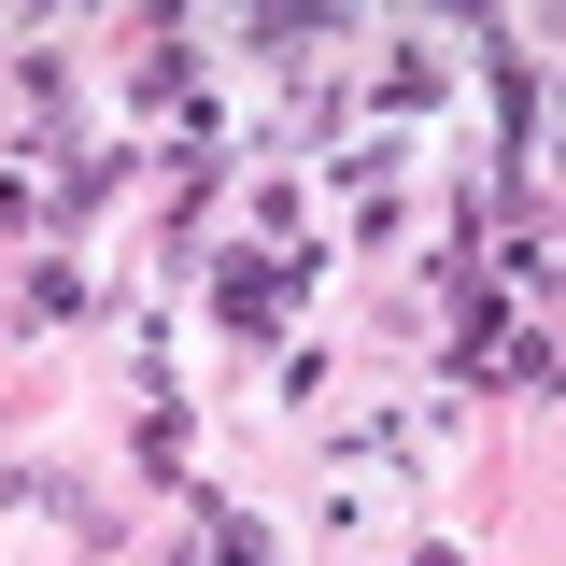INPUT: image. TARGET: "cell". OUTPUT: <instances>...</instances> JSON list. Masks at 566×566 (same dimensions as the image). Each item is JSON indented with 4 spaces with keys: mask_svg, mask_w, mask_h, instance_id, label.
Instances as JSON below:
<instances>
[{
    "mask_svg": "<svg viewBox=\"0 0 566 566\" xmlns=\"http://www.w3.org/2000/svg\"><path fill=\"white\" fill-rule=\"evenodd\" d=\"M14 312H29V326H71V312H85V270H71V255H57V270H29Z\"/></svg>",
    "mask_w": 566,
    "mask_h": 566,
    "instance_id": "2",
    "label": "cell"
},
{
    "mask_svg": "<svg viewBox=\"0 0 566 566\" xmlns=\"http://www.w3.org/2000/svg\"><path fill=\"white\" fill-rule=\"evenodd\" d=\"M227 326H241V340H270L283 312H297V283H312V255H227Z\"/></svg>",
    "mask_w": 566,
    "mask_h": 566,
    "instance_id": "1",
    "label": "cell"
},
{
    "mask_svg": "<svg viewBox=\"0 0 566 566\" xmlns=\"http://www.w3.org/2000/svg\"><path fill=\"white\" fill-rule=\"evenodd\" d=\"M553 170H566V99H553Z\"/></svg>",
    "mask_w": 566,
    "mask_h": 566,
    "instance_id": "4",
    "label": "cell"
},
{
    "mask_svg": "<svg viewBox=\"0 0 566 566\" xmlns=\"http://www.w3.org/2000/svg\"><path fill=\"white\" fill-rule=\"evenodd\" d=\"M212 566H270V538H255V510H212Z\"/></svg>",
    "mask_w": 566,
    "mask_h": 566,
    "instance_id": "3",
    "label": "cell"
}]
</instances>
